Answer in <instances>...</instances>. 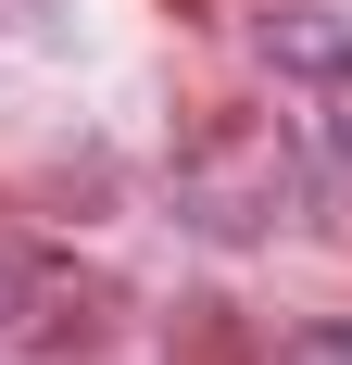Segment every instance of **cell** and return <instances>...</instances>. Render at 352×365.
Masks as SVG:
<instances>
[{"label":"cell","mask_w":352,"mask_h":365,"mask_svg":"<svg viewBox=\"0 0 352 365\" xmlns=\"http://www.w3.org/2000/svg\"><path fill=\"white\" fill-rule=\"evenodd\" d=\"M340 101H352V63H340Z\"/></svg>","instance_id":"1"}]
</instances>
